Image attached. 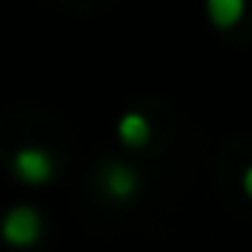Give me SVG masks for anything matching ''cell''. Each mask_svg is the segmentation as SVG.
Wrapping results in <instances>:
<instances>
[{
	"label": "cell",
	"instance_id": "3",
	"mask_svg": "<svg viewBox=\"0 0 252 252\" xmlns=\"http://www.w3.org/2000/svg\"><path fill=\"white\" fill-rule=\"evenodd\" d=\"M100 183H104L107 197L118 200V204H128V200L138 193V173H135L131 166H125V162H111V166H104Z\"/></svg>",
	"mask_w": 252,
	"mask_h": 252
},
{
	"label": "cell",
	"instance_id": "4",
	"mask_svg": "<svg viewBox=\"0 0 252 252\" xmlns=\"http://www.w3.org/2000/svg\"><path fill=\"white\" fill-rule=\"evenodd\" d=\"M118 138H121L128 149H142V145L152 138V128H149L145 114H138V111L121 114V121H118Z\"/></svg>",
	"mask_w": 252,
	"mask_h": 252
},
{
	"label": "cell",
	"instance_id": "6",
	"mask_svg": "<svg viewBox=\"0 0 252 252\" xmlns=\"http://www.w3.org/2000/svg\"><path fill=\"white\" fill-rule=\"evenodd\" d=\"M242 190H245V197L252 200V166H249V169L242 173Z\"/></svg>",
	"mask_w": 252,
	"mask_h": 252
},
{
	"label": "cell",
	"instance_id": "1",
	"mask_svg": "<svg viewBox=\"0 0 252 252\" xmlns=\"http://www.w3.org/2000/svg\"><path fill=\"white\" fill-rule=\"evenodd\" d=\"M0 235H4L7 245H18V249H28L42 238V214L28 204H18L7 211L4 224H0Z\"/></svg>",
	"mask_w": 252,
	"mask_h": 252
},
{
	"label": "cell",
	"instance_id": "5",
	"mask_svg": "<svg viewBox=\"0 0 252 252\" xmlns=\"http://www.w3.org/2000/svg\"><path fill=\"white\" fill-rule=\"evenodd\" d=\"M245 14V0H207V18L218 32H228L242 21Z\"/></svg>",
	"mask_w": 252,
	"mask_h": 252
},
{
	"label": "cell",
	"instance_id": "2",
	"mask_svg": "<svg viewBox=\"0 0 252 252\" xmlns=\"http://www.w3.org/2000/svg\"><path fill=\"white\" fill-rule=\"evenodd\" d=\"M56 173V162L45 149H18L14 152V176L21 183H49Z\"/></svg>",
	"mask_w": 252,
	"mask_h": 252
}]
</instances>
